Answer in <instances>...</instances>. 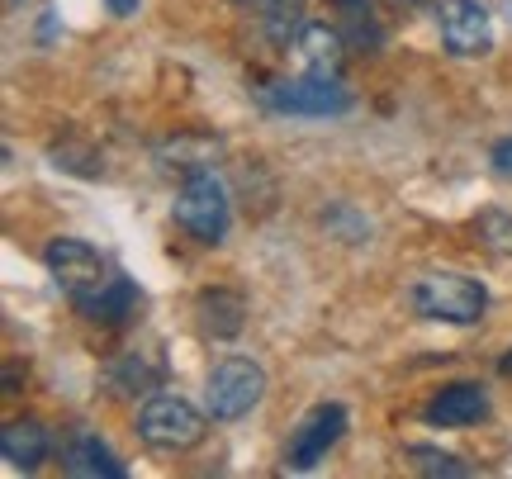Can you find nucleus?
<instances>
[{
    "label": "nucleus",
    "mask_w": 512,
    "mask_h": 479,
    "mask_svg": "<svg viewBox=\"0 0 512 479\" xmlns=\"http://www.w3.org/2000/svg\"><path fill=\"white\" fill-rule=\"evenodd\" d=\"M347 432V408L342 404H318L294 427L290 446H285V465L290 470H313L318 461H328V451L337 446V437Z\"/></svg>",
    "instance_id": "obj_7"
},
{
    "label": "nucleus",
    "mask_w": 512,
    "mask_h": 479,
    "mask_svg": "<svg viewBox=\"0 0 512 479\" xmlns=\"http://www.w3.org/2000/svg\"><path fill=\"white\" fill-rule=\"evenodd\" d=\"M204 413L181 394H157L138 408V437L157 451H195L204 442Z\"/></svg>",
    "instance_id": "obj_2"
},
{
    "label": "nucleus",
    "mask_w": 512,
    "mask_h": 479,
    "mask_svg": "<svg viewBox=\"0 0 512 479\" xmlns=\"http://www.w3.org/2000/svg\"><path fill=\"white\" fill-rule=\"evenodd\" d=\"M503 370H512V356H508V361H503Z\"/></svg>",
    "instance_id": "obj_22"
},
{
    "label": "nucleus",
    "mask_w": 512,
    "mask_h": 479,
    "mask_svg": "<svg viewBox=\"0 0 512 479\" xmlns=\"http://www.w3.org/2000/svg\"><path fill=\"white\" fill-rule=\"evenodd\" d=\"M43 261H48L53 280L72 299L91 295L95 285H105V280H110V266H105V257L95 252L91 242H81V238H53V242H48V252H43Z\"/></svg>",
    "instance_id": "obj_6"
},
{
    "label": "nucleus",
    "mask_w": 512,
    "mask_h": 479,
    "mask_svg": "<svg viewBox=\"0 0 512 479\" xmlns=\"http://www.w3.org/2000/svg\"><path fill=\"white\" fill-rule=\"evenodd\" d=\"M437 24H441V43L446 53L456 57H484L494 48V29L479 0H441L437 5Z\"/></svg>",
    "instance_id": "obj_8"
},
{
    "label": "nucleus",
    "mask_w": 512,
    "mask_h": 479,
    "mask_svg": "<svg viewBox=\"0 0 512 479\" xmlns=\"http://www.w3.org/2000/svg\"><path fill=\"white\" fill-rule=\"evenodd\" d=\"M342 43H347L342 29H328V24H304V29L294 34V53H299V62H304V72L337 76L342 72V57H347Z\"/></svg>",
    "instance_id": "obj_11"
},
{
    "label": "nucleus",
    "mask_w": 512,
    "mask_h": 479,
    "mask_svg": "<svg viewBox=\"0 0 512 479\" xmlns=\"http://www.w3.org/2000/svg\"><path fill=\"white\" fill-rule=\"evenodd\" d=\"M0 456L15 465V470H38V465L48 461V432H43V423H34V418H15V423H5V432H0Z\"/></svg>",
    "instance_id": "obj_13"
},
{
    "label": "nucleus",
    "mask_w": 512,
    "mask_h": 479,
    "mask_svg": "<svg viewBox=\"0 0 512 479\" xmlns=\"http://www.w3.org/2000/svg\"><path fill=\"white\" fill-rule=\"evenodd\" d=\"M304 5L309 0H261V15H266V29L275 43H290L304 29Z\"/></svg>",
    "instance_id": "obj_18"
},
{
    "label": "nucleus",
    "mask_w": 512,
    "mask_h": 479,
    "mask_svg": "<svg viewBox=\"0 0 512 479\" xmlns=\"http://www.w3.org/2000/svg\"><path fill=\"white\" fill-rule=\"evenodd\" d=\"M200 318L214 337H233V332L242 328V318H247L242 295L238 290H204L200 295Z\"/></svg>",
    "instance_id": "obj_16"
},
{
    "label": "nucleus",
    "mask_w": 512,
    "mask_h": 479,
    "mask_svg": "<svg viewBox=\"0 0 512 479\" xmlns=\"http://www.w3.org/2000/svg\"><path fill=\"white\" fill-rule=\"evenodd\" d=\"M219 157H223V143L214 133H176V138H166L162 148H157V166L162 171H185V176L214 171Z\"/></svg>",
    "instance_id": "obj_10"
},
{
    "label": "nucleus",
    "mask_w": 512,
    "mask_h": 479,
    "mask_svg": "<svg viewBox=\"0 0 512 479\" xmlns=\"http://www.w3.org/2000/svg\"><path fill=\"white\" fill-rule=\"evenodd\" d=\"M408 461L418 475H441V479H465L470 475V465L460 461V456H446L437 446H408Z\"/></svg>",
    "instance_id": "obj_19"
},
{
    "label": "nucleus",
    "mask_w": 512,
    "mask_h": 479,
    "mask_svg": "<svg viewBox=\"0 0 512 479\" xmlns=\"http://www.w3.org/2000/svg\"><path fill=\"white\" fill-rule=\"evenodd\" d=\"M342 19H347V38L351 48H361V53H375L380 48V24H375V10H370V0H342Z\"/></svg>",
    "instance_id": "obj_17"
},
{
    "label": "nucleus",
    "mask_w": 512,
    "mask_h": 479,
    "mask_svg": "<svg viewBox=\"0 0 512 479\" xmlns=\"http://www.w3.org/2000/svg\"><path fill=\"white\" fill-rule=\"evenodd\" d=\"M413 309L441 323H479L489 309V290L456 271H427L413 280Z\"/></svg>",
    "instance_id": "obj_1"
},
{
    "label": "nucleus",
    "mask_w": 512,
    "mask_h": 479,
    "mask_svg": "<svg viewBox=\"0 0 512 479\" xmlns=\"http://www.w3.org/2000/svg\"><path fill=\"white\" fill-rule=\"evenodd\" d=\"M266 105L280 110V114H313V119H323V114L351 110V95L342 91V81H337V76L304 72L299 81H275L271 91H266Z\"/></svg>",
    "instance_id": "obj_5"
},
{
    "label": "nucleus",
    "mask_w": 512,
    "mask_h": 479,
    "mask_svg": "<svg viewBox=\"0 0 512 479\" xmlns=\"http://www.w3.org/2000/svg\"><path fill=\"white\" fill-rule=\"evenodd\" d=\"M176 223H181L190 238H200V242H223L228 238L233 204H228V190L214 181V171H195V176H185L181 195H176Z\"/></svg>",
    "instance_id": "obj_4"
},
{
    "label": "nucleus",
    "mask_w": 512,
    "mask_h": 479,
    "mask_svg": "<svg viewBox=\"0 0 512 479\" xmlns=\"http://www.w3.org/2000/svg\"><path fill=\"white\" fill-rule=\"evenodd\" d=\"M105 5H110L114 15H133V10H138V5H143V0H105Z\"/></svg>",
    "instance_id": "obj_21"
},
{
    "label": "nucleus",
    "mask_w": 512,
    "mask_h": 479,
    "mask_svg": "<svg viewBox=\"0 0 512 479\" xmlns=\"http://www.w3.org/2000/svg\"><path fill=\"white\" fill-rule=\"evenodd\" d=\"M489 413V394L475 380H460V385H446L427 404V423L432 427H475L479 418Z\"/></svg>",
    "instance_id": "obj_9"
},
{
    "label": "nucleus",
    "mask_w": 512,
    "mask_h": 479,
    "mask_svg": "<svg viewBox=\"0 0 512 479\" xmlns=\"http://www.w3.org/2000/svg\"><path fill=\"white\" fill-rule=\"evenodd\" d=\"M494 171L498 176H512V138H503L494 148Z\"/></svg>",
    "instance_id": "obj_20"
},
{
    "label": "nucleus",
    "mask_w": 512,
    "mask_h": 479,
    "mask_svg": "<svg viewBox=\"0 0 512 479\" xmlns=\"http://www.w3.org/2000/svg\"><path fill=\"white\" fill-rule=\"evenodd\" d=\"M266 394V370L247 361V356H228L209 370V385H204V413L214 423H233L242 413H252Z\"/></svg>",
    "instance_id": "obj_3"
},
{
    "label": "nucleus",
    "mask_w": 512,
    "mask_h": 479,
    "mask_svg": "<svg viewBox=\"0 0 512 479\" xmlns=\"http://www.w3.org/2000/svg\"><path fill=\"white\" fill-rule=\"evenodd\" d=\"M162 385V361L152 351H128L110 366V389L114 394H143V389Z\"/></svg>",
    "instance_id": "obj_15"
},
{
    "label": "nucleus",
    "mask_w": 512,
    "mask_h": 479,
    "mask_svg": "<svg viewBox=\"0 0 512 479\" xmlns=\"http://www.w3.org/2000/svg\"><path fill=\"white\" fill-rule=\"evenodd\" d=\"M81 304V314L95 318V323H128V318L138 314V304H143V295H138V285L124 276H110L105 285H95L91 295L76 299Z\"/></svg>",
    "instance_id": "obj_12"
},
{
    "label": "nucleus",
    "mask_w": 512,
    "mask_h": 479,
    "mask_svg": "<svg viewBox=\"0 0 512 479\" xmlns=\"http://www.w3.org/2000/svg\"><path fill=\"white\" fill-rule=\"evenodd\" d=\"M62 465H67V475H91V479H119L124 475V465L114 461V451L95 432H76L72 442L62 446Z\"/></svg>",
    "instance_id": "obj_14"
}]
</instances>
